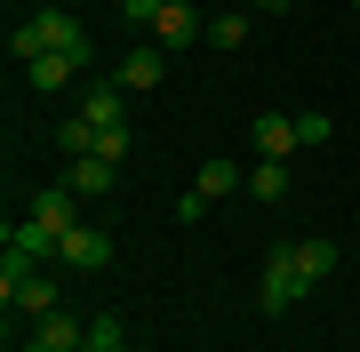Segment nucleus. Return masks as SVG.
<instances>
[{"label":"nucleus","mask_w":360,"mask_h":352,"mask_svg":"<svg viewBox=\"0 0 360 352\" xmlns=\"http://www.w3.org/2000/svg\"><path fill=\"white\" fill-rule=\"evenodd\" d=\"M80 120H96V129H129V89H120V80H112V89H89V96H80Z\"/></svg>","instance_id":"1a4fd4ad"},{"label":"nucleus","mask_w":360,"mask_h":352,"mask_svg":"<svg viewBox=\"0 0 360 352\" xmlns=\"http://www.w3.org/2000/svg\"><path fill=\"white\" fill-rule=\"evenodd\" d=\"M32 32H40V56H80V65H89V32H80L72 8H40Z\"/></svg>","instance_id":"f03ea898"},{"label":"nucleus","mask_w":360,"mask_h":352,"mask_svg":"<svg viewBox=\"0 0 360 352\" xmlns=\"http://www.w3.org/2000/svg\"><path fill=\"white\" fill-rule=\"evenodd\" d=\"M352 8H360V0H352Z\"/></svg>","instance_id":"393cba45"},{"label":"nucleus","mask_w":360,"mask_h":352,"mask_svg":"<svg viewBox=\"0 0 360 352\" xmlns=\"http://www.w3.org/2000/svg\"><path fill=\"white\" fill-rule=\"evenodd\" d=\"M8 248H16V256H32V264H40V256H65V240H56V233H49V224H40V216L8 224Z\"/></svg>","instance_id":"9b49d317"},{"label":"nucleus","mask_w":360,"mask_h":352,"mask_svg":"<svg viewBox=\"0 0 360 352\" xmlns=\"http://www.w3.org/2000/svg\"><path fill=\"white\" fill-rule=\"evenodd\" d=\"M8 304L25 320H49V313H65V288H56V273H25V280L8 288Z\"/></svg>","instance_id":"20e7f679"},{"label":"nucleus","mask_w":360,"mask_h":352,"mask_svg":"<svg viewBox=\"0 0 360 352\" xmlns=\"http://www.w3.org/2000/svg\"><path fill=\"white\" fill-rule=\"evenodd\" d=\"M160 8H168V0H120V16H129V25H153Z\"/></svg>","instance_id":"aec40b11"},{"label":"nucleus","mask_w":360,"mask_h":352,"mask_svg":"<svg viewBox=\"0 0 360 352\" xmlns=\"http://www.w3.org/2000/svg\"><path fill=\"white\" fill-rule=\"evenodd\" d=\"M32 216L49 224L56 240H65L72 224H80V193H72V184H49V193H32Z\"/></svg>","instance_id":"0eeeda50"},{"label":"nucleus","mask_w":360,"mask_h":352,"mask_svg":"<svg viewBox=\"0 0 360 352\" xmlns=\"http://www.w3.org/2000/svg\"><path fill=\"white\" fill-rule=\"evenodd\" d=\"M296 264H304V280L321 288V280L336 273V240H296Z\"/></svg>","instance_id":"dca6fc26"},{"label":"nucleus","mask_w":360,"mask_h":352,"mask_svg":"<svg viewBox=\"0 0 360 352\" xmlns=\"http://www.w3.org/2000/svg\"><path fill=\"white\" fill-rule=\"evenodd\" d=\"M257 8H272V16H281V8H288V0H257Z\"/></svg>","instance_id":"412c9836"},{"label":"nucleus","mask_w":360,"mask_h":352,"mask_svg":"<svg viewBox=\"0 0 360 352\" xmlns=\"http://www.w3.org/2000/svg\"><path fill=\"white\" fill-rule=\"evenodd\" d=\"M65 184H72L80 200H96V193H112V184H120V169H112V160H96V152H89V160H72V176H65Z\"/></svg>","instance_id":"4468645a"},{"label":"nucleus","mask_w":360,"mask_h":352,"mask_svg":"<svg viewBox=\"0 0 360 352\" xmlns=\"http://www.w3.org/2000/svg\"><path fill=\"white\" fill-rule=\"evenodd\" d=\"M193 193H200V200H224V193H248V169H232V160H217V152H208V160H200V176H193Z\"/></svg>","instance_id":"9d476101"},{"label":"nucleus","mask_w":360,"mask_h":352,"mask_svg":"<svg viewBox=\"0 0 360 352\" xmlns=\"http://www.w3.org/2000/svg\"><path fill=\"white\" fill-rule=\"evenodd\" d=\"M32 337L49 352H65V344H89V320H80V313H49V320H32Z\"/></svg>","instance_id":"2eb2a0df"},{"label":"nucleus","mask_w":360,"mask_h":352,"mask_svg":"<svg viewBox=\"0 0 360 352\" xmlns=\"http://www.w3.org/2000/svg\"><path fill=\"white\" fill-rule=\"evenodd\" d=\"M248 136H257V152H264V160L304 152V136H296V112H257V120H248Z\"/></svg>","instance_id":"39448f33"},{"label":"nucleus","mask_w":360,"mask_h":352,"mask_svg":"<svg viewBox=\"0 0 360 352\" xmlns=\"http://www.w3.org/2000/svg\"><path fill=\"white\" fill-rule=\"evenodd\" d=\"M200 32H208V25H200V8H193V0H168V8L153 16V48H193Z\"/></svg>","instance_id":"7ed1b4c3"},{"label":"nucleus","mask_w":360,"mask_h":352,"mask_svg":"<svg viewBox=\"0 0 360 352\" xmlns=\"http://www.w3.org/2000/svg\"><path fill=\"white\" fill-rule=\"evenodd\" d=\"M248 40V16H208V48H240Z\"/></svg>","instance_id":"a211bd4d"},{"label":"nucleus","mask_w":360,"mask_h":352,"mask_svg":"<svg viewBox=\"0 0 360 352\" xmlns=\"http://www.w3.org/2000/svg\"><path fill=\"white\" fill-rule=\"evenodd\" d=\"M304 264H296V240H272V256H264V280H257V296H264V313H288L296 296H304Z\"/></svg>","instance_id":"f257e3e1"},{"label":"nucleus","mask_w":360,"mask_h":352,"mask_svg":"<svg viewBox=\"0 0 360 352\" xmlns=\"http://www.w3.org/2000/svg\"><path fill=\"white\" fill-rule=\"evenodd\" d=\"M16 352H49V344H40V337H32V344H16Z\"/></svg>","instance_id":"4be33fe9"},{"label":"nucleus","mask_w":360,"mask_h":352,"mask_svg":"<svg viewBox=\"0 0 360 352\" xmlns=\"http://www.w3.org/2000/svg\"><path fill=\"white\" fill-rule=\"evenodd\" d=\"M112 344H129V320H120V313H96L89 320V352H112Z\"/></svg>","instance_id":"f3484780"},{"label":"nucleus","mask_w":360,"mask_h":352,"mask_svg":"<svg viewBox=\"0 0 360 352\" xmlns=\"http://www.w3.org/2000/svg\"><path fill=\"white\" fill-rule=\"evenodd\" d=\"M65 352H89V344H65Z\"/></svg>","instance_id":"b1692460"},{"label":"nucleus","mask_w":360,"mask_h":352,"mask_svg":"<svg viewBox=\"0 0 360 352\" xmlns=\"http://www.w3.org/2000/svg\"><path fill=\"white\" fill-rule=\"evenodd\" d=\"M296 136H304V144H328L336 120H328V112H296Z\"/></svg>","instance_id":"6ab92c4d"},{"label":"nucleus","mask_w":360,"mask_h":352,"mask_svg":"<svg viewBox=\"0 0 360 352\" xmlns=\"http://www.w3.org/2000/svg\"><path fill=\"white\" fill-rule=\"evenodd\" d=\"M248 200L281 209V200H288V160H257V169H248Z\"/></svg>","instance_id":"ddd939ff"},{"label":"nucleus","mask_w":360,"mask_h":352,"mask_svg":"<svg viewBox=\"0 0 360 352\" xmlns=\"http://www.w3.org/2000/svg\"><path fill=\"white\" fill-rule=\"evenodd\" d=\"M65 264H72V273H104V264H112V233L72 224V233H65Z\"/></svg>","instance_id":"423d86ee"},{"label":"nucleus","mask_w":360,"mask_h":352,"mask_svg":"<svg viewBox=\"0 0 360 352\" xmlns=\"http://www.w3.org/2000/svg\"><path fill=\"white\" fill-rule=\"evenodd\" d=\"M72 72H89V65H80V56H32V65H25V80H32L40 96H56V89H72Z\"/></svg>","instance_id":"f8f14e48"},{"label":"nucleus","mask_w":360,"mask_h":352,"mask_svg":"<svg viewBox=\"0 0 360 352\" xmlns=\"http://www.w3.org/2000/svg\"><path fill=\"white\" fill-rule=\"evenodd\" d=\"M160 80H168V48H129V56H120V89H129V96L160 89Z\"/></svg>","instance_id":"6e6552de"},{"label":"nucleus","mask_w":360,"mask_h":352,"mask_svg":"<svg viewBox=\"0 0 360 352\" xmlns=\"http://www.w3.org/2000/svg\"><path fill=\"white\" fill-rule=\"evenodd\" d=\"M112 352H136V344H112Z\"/></svg>","instance_id":"5701e85b"}]
</instances>
